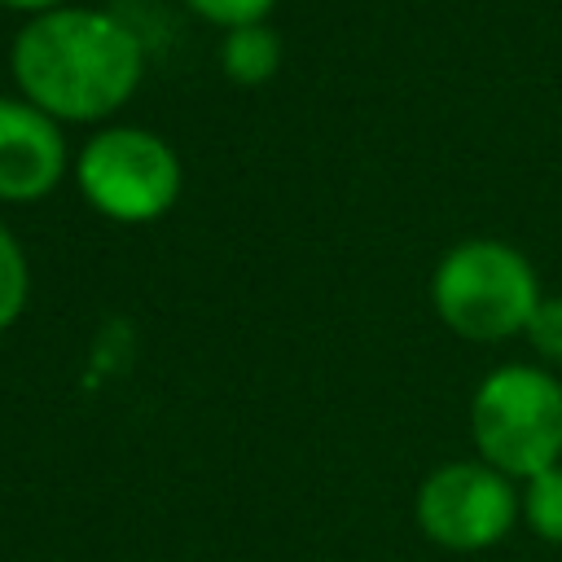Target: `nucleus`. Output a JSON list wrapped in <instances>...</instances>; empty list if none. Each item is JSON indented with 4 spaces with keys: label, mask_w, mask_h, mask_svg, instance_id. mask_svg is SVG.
Wrapping results in <instances>:
<instances>
[{
    "label": "nucleus",
    "mask_w": 562,
    "mask_h": 562,
    "mask_svg": "<svg viewBox=\"0 0 562 562\" xmlns=\"http://www.w3.org/2000/svg\"><path fill=\"white\" fill-rule=\"evenodd\" d=\"M140 40L101 9H53L22 26L13 75L53 119H101L140 83Z\"/></svg>",
    "instance_id": "nucleus-1"
},
{
    "label": "nucleus",
    "mask_w": 562,
    "mask_h": 562,
    "mask_svg": "<svg viewBox=\"0 0 562 562\" xmlns=\"http://www.w3.org/2000/svg\"><path fill=\"white\" fill-rule=\"evenodd\" d=\"M479 457L505 479L562 465V382L536 364L492 369L470 404Z\"/></svg>",
    "instance_id": "nucleus-2"
},
{
    "label": "nucleus",
    "mask_w": 562,
    "mask_h": 562,
    "mask_svg": "<svg viewBox=\"0 0 562 562\" xmlns=\"http://www.w3.org/2000/svg\"><path fill=\"white\" fill-rule=\"evenodd\" d=\"M430 299H435L443 325H452L461 338L496 342V338L527 329V321L540 303V290H536L531 263L514 246L474 237V241L452 246L439 259Z\"/></svg>",
    "instance_id": "nucleus-3"
},
{
    "label": "nucleus",
    "mask_w": 562,
    "mask_h": 562,
    "mask_svg": "<svg viewBox=\"0 0 562 562\" xmlns=\"http://www.w3.org/2000/svg\"><path fill=\"white\" fill-rule=\"evenodd\" d=\"M79 189L101 215L145 224L176 202L180 162L162 136L145 127H110L79 154Z\"/></svg>",
    "instance_id": "nucleus-4"
},
{
    "label": "nucleus",
    "mask_w": 562,
    "mask_h": 562,
    "mask_svg": "<svg viewBox=\"0 0 562 562\" xmlns=\"http://www.w3.org/2000/svg\"><path fill=\"white\" fill-rule=\"evenodd\" d=\"M514 479L487 461H448L417 487V527L430 544L452 553H479L509 536L518 518Z\"/></svg>",
    "instance_id": "nucleus-5"
},
{
    "label": "nucleus",
    "mask_w": 562,
    "mask_h": 562,
    "mask_svg": "<svg viewBox=\"0 0 562 562\" xmlns=\"http://www.w3.org/2000/svg\"><path fill=\"white\" fill-rule=\"evenodd\" d=\"M66 167V145L53 123L31 101L0 97V198L26 202L57 184Z\"/></svg>",
    "instance_id": "nucleus-6"
},
{
    "label": "nucleus",
    "mask_w": 562,
    "mask_h": 562,
    "mask_svg": "<svg viewBox=\"0 0 562 562\" xmlns=\"http://www.w3.org/2000/svg\"><path fill=\"white\" fill-rule=\"evenodd\" d=\"M281 66V40L268 26H237L224 40V70L241 83H263L268 75H277Z\"/></svg>",
    "instance_id": "nucleus-7"
},
{
    "label": "nucleus",
    "mask_w": 562,
    "mask_h": 562,
    "mask_svg": "<svg viewBox=\"0 0 562 562\" xmlns=\"http://www.w3.org/2000/svg\"><path fill=\"white\" fill-rule=\"evenodd\" d=\"M527 527L549 540V544H562V465H549L540 474L527 479L522 487V501H518Z\"/></svg>",
    "instance_id": "nucleus-8"
},
{
    "label": "nucleus",
    "mask_w": 562,
    "mask_h": 562,
    "mask_svg": "<svg viewBox=\"0 0 562 562\" xmlns=\"http://www.w3.org/2000/svg\"><path fill=\"white\" fill-rule=\"evenodd\" d=\"M26 307V255L9 228H0V329H9Z\"/></svg>",
    "instance_id": "nucleus-9"
},
{
    "label": "nucleus",
    "mask_w": 562,
    "mask_h": 562,
    "mask_svg": "<svg viewBox=\"0 0 562 562\" xmlns=\"http://www.w3.org/2000/svg\"><path fill=\"white\" fill-rule=\"evenodd\" d=\"M527 338L544 360L562 364V294L558 299H540L531 321H527Z\"/></svg>",
    "instance_id": "nucleus-10"
},
{
    "label": "nucleus",
    "mask_w": 562,
    "mask_h": 562,
    "mask_svg": "<svg viewBox=\"0 0 562 562\" xmlns=\"http://www.w3.org/2000/svg\"><path fill=\"white\" fill-rule=\"evenodd\" d=\"M202 18H211V22H224V26H255L277 0H189Z\"/></svg>",
    "instance_id": "nucleus-11"
},
{
    "label": "nucleus",
    "mask_w": 562,
    "mask_h": 562,
    "mask_svg": "<svg viewBox=\"0 0 562 562\" xmlns=\"http://www.w3.org/2000/svg\"><path fill=\"white\" fill-rule=\"evenodd\" d=\"M0 4H9V9H35V13H53V9H61V0H0Z\"/></svg>",
    "instance_id": "nucleus-12"
}]
</instances>
